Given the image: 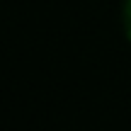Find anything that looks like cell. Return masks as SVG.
I'll return each mask as SVG.
<instances>
[{
    "label": "cell",
    "instance_id": "obj_1",
    "mask_svg": "<svg viewBox=\"0 0 131 131\" xmlns=\"http://www.w3.org/2000/svg\"><path fill=\"white\" fill-rule=\"evenodd\" d=\"M124 29L131 39V0H124Z\"/></svg>",
    "mask_w": 131,
    "mask_h": 131
}]
</instances>
